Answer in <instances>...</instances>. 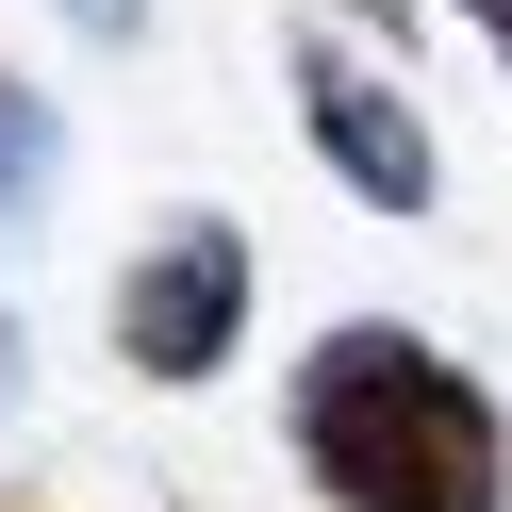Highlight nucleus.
<instances>
[{
    "label": "nucleus",
    "instance_id": "obj_7",
    "mask_svg": "<svg viewBox=\"0 0 512 512\" xmlns=\"http://www.w3.org/2000/svg\"><path fill=\"white\" fill-rule=\"evenodd\" d=\"M331 17H347V34H413V0H331Z\"/></svg>",
    "mask_w": 512,
    "mask_h": 512
},
{
    "label": "nucleus",
    "instance_id": "obj_2",
    "mask_svg": "<svg viewBox=\"0 0 512 512\" xmlns=\"http://www.w3.org/2000/svg\"><path fill=\"white\" fill-rule=\"evenodd\" d=\"M232 347H248V232H232V215L133 232V265H116V364L166 380V397H199Z\"/></svg>",
    "mask_w": 512,
    "mask_h": 512
},
{
    "label": "nucleus",
    "instance_id": "obj_1",
    "mask_svg": "<svg viewBox=\"0 0 512 512\" xmlns=\"http://www.w3.org/2000/svg\"><path fill=\"white\" fill-rule=\"evenodd\" d=\"M298 479L331 512H512V413L463 347H430L413 314H331L281 380Z\"/></svg>",
    "mask_w": 512,
    "mask_h": 512
},
{
    "label": "nucleus",
    "instance_id": "obj_6",
    "mask_svg": "<svg viewBox=\"0 0 512 512\" xmlns=\"http://www.w3.org/2000/svg\"><path fill=\"white\" fill-rule=\"evenodd\" d=\"M34 397V331H17V314H0V413Z\"/></svg>",
    "mask_w": 512,
    "mask_h": 512
},
{
    "label": "nucleus",
    "instance_id": "obj_8",
    "mask_svg": "<svg viewBox=\"0 0 512 512\" xmlns=\"http://www.w3.org/2000/svg\"><path fill=\"white\" fill-rule=\"evenodd\" d=\"M463 17H479V34H496V67H512V0H463Z\"/></svg>",
    "mask_w": 512,
    "mask_h": 512
},
{
    "label": "nucleus",
    "instance_id": "obj_3",
    "mask_svg": "<svg viewBox=\"0 0 512 512\" xmlns=\"http://www.w3.org/2000/svg\"><path fill=\"white\" fill-rule=\"evenodd\" d=\"M281 83H298V133L331 149V182H347L364 215H430V199H446L430 116H413V100H397V83H380L347 34H298V50H281Z\"/></svg>",
    "mask_w": 512,
    "mask_h": 512
},
{
    "label": "nucleus",
    "instance_id": "obj_4",
    "mask_svg": "<svg viewBox=\"0 0 512 512\" xmlns=\"http://www.w3.org/2000/svg\"><path fill=\"white\" fill-rule=\"evenodd\" d=\"M50 182H67V116H50L34 83L0 67V248H17V232L50 215Z\"/></svg>",
    "mask_w": 512,
    "mask_h": 512
},
{
    "label": "nucleus",
    "instance_id": "obj_5",
    "mask_svg": "<svg viewBox=\"0 0 512 512\" xmlns=\"http://www.w3.org/2000/svg\"><path fill=\"white\" fill-rule=\"evenodd\" d=\"M67 17H83L100 50H133V34H149V0H67Z\"/></svg>",
    "mask_w": 512,
    "mask_h": 512
}]
</instances>
